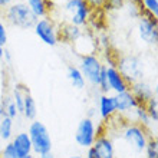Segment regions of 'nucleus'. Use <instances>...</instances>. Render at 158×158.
<instances>
[{
  "label": "nucleus",
  "instance_id": "nucleus-1",
  "mask_svg": "<svg viewBox=\"0 0 158 158\" xmlns=\"http://www.w3.org/2000/svg\"><path fill=\"white\" fill-rule=\"evenodd\" d=\"M53 7H59L62 22L71 23L82 29L86 27L92 15V9L88 6L85 0H60L55 2Z\"/></svg>",
  "mask_w": 158,
  "mask_h": 158
},
{
  "label": "nucleus",
  "instance_id": "nucleus-2",
  "mask_svg": "<svg viewBox=\"0 0 158 158\" xmlns=\"http://www.w3.org/2000/svg\"><path fill=\"white\" fill-rule=\"evenodd\" d=\"M2 16L4 19V23H9L13 27H19V29L23 30L33 29L35 23L38 20L36 16L27 7V4L25 2H20V0H17L10 6L4 7L2 10Z\"/></svg>",
  "mask_w": 158,
  "mask_h": 158
},
{
  "label": "nucleus",
  "instance_id": "nucleus-3",
  "mask_svg": "<svg viewBox=\"0 0 158 158\" xmlns=\"http://www.w3.org/2000/svg\"><path fill=\"white\" fill-rule=\"evenodd\" d=\"M121 137L127 142V145L135 152H144L147 144L150 141V129L145 127L134 122V121H127L124 127L121 128Z\"/></svg>",
  "mask_w": 158,
  "mask_h": 158
},
{
  "label": "nucleus",
  "instance_id": "nucleus-4",
  "mask_svg": "<svg viewBox=\"0 0 158 158\" xmlns=\"http://www.w3.org/2000/svg\"><path fill=\"white\" fill-rule=\"evenodd\" d=\"M76 66L79 68V71L82 72L83 78H85V82L92 85V86L98 88L101 72H102V69L105 66L101 55H98L96 52L79 55V62Z\"/></svg>",
  "mask_w": 158,
  "mask_h": 158
},
{
  "label": "nucleus",
  "instance_id": "nucleus-5",
  "mask_svg": "<svg viewBox=\"0 0 158 158\" xmlns=\"http://www.w3.org/2000/svg\"><path fill=\"white\" fill-rule=\"evenodd\" d=\"M99 134H104V124L101 122H95L94 118H89V117H83L82 119L78 122V127H76V131H75V142L78 144L81 148H91L95 142L96 137Z\"/></svg>",
  "mask_w": 158,
  "mask_h": 158
},
{
  "label": "nucleus",
  "instance_id": "nucleus-6",
  "mask_svg": "<svg viewBox=\"0 0 158 158\" xmlns=\"http://www.w3.org/2000/svg\"><path fill=\"white\" fill-rule=\"evenodd\" d=\"M26 132L30 138L35 155H42L52 151V138H50L49 129L43 122H40L39 119L30 121Z\"/></svg>",
  "mask_w": 158,
  "mask_h": 158
},
{
  "label": "nucleus",
  "instance_id": "nucleus-7",
  "mask_svg": "<svg viewBox=\"0 0 158 158\" xmlns=\"http://www.w3.org/2000/svg\"><path fill=\"white\" fill-rule=\"evenodd\" d=\"M144 63L135 55H124L117 58V69L125 78V81L131 83L141 81L144 78Z\"/></svg>",
  "mask_w": 158,
  "mask_h": 158
},
{
  "label": "nucleus",
  "instance_id": "nucleus-8",
  "mask_svg": "<svg viewBox=\"0 0 158 158\" xmlns=\"http://www.w3.org/2000/svg\"><path fill=\"white\" fill-rule=\"evenodd\" d=\"M35 35L39 38V40L43 42L45 45L55 48L60 42L59 38V26L52 16H46L38 19L33 26Z\"/></svg>",
  "mask_w": 158,
  "mask_h": 158
},
{
  "label": "nucleus",
  "instance_id": "nucleus-9",
  "mask_svg": "<svg viewBox=\"0 0 158 158\" xmlns=\"http://www.w3.org/2000/svg\"><path fill=\"white\" fill-rule=\"evenodd\" d=\"M138 36L147 45H155L158 40L157 17H152L145 12H141L138 20Z\"/></svg>",
  "mask_w": 158,
  "mask_h": 158
},
{
  "label": "nucleus",
  "instance_id": "nucleus-10",
  "mask_svg": "<svg viewBox=\"0 0 158 158\" xmlns=\"http://www.w3.org/2000/svg\"><path fill=\"white\" fill-rule=\"evenodd\" d=\"M115 104H117V112L119 117H127L128 118L131 115L134 109L137 108L139 102L137 101V98L132 95L131 91H125L121 94H115Z\"/></svg>",
  "mask_w": 158,
  "mask_h": 158
},
{
  "label": "nucleus",
  "instance_id": "nucleus-11",
  "mask_svg": "<svg viewBox=\"0 0 158 158\" xmlns=\"http://www.w3.org/2000/svg\"><path fill=\"white\" fill-rule=\"evenodd\" d=\"M91 148L96 158H115V145L106 132L99 134Z\"/></svg>",
  "mask_w": 158,
  "mask_h": 158
},
{
  "label": "nucleus",
  "instance_id": "nucleus-12",
  "mask_svg": "<svg viewBox=\"0 0 158 158\" xmlns=\"http://www.w3.org/2000/svg\"><path fill=\"white\" fill-rule=\"evenodd\" d=\"M10 142L15 147V151L17 154V158H35L33 148H32V142L26 131L15 134L10 139Z\"/></svg>",
  "mask_w": 158,
  "mask_h": 158
},
{
  "label": "nucleus",
  "instance_id": "nucleus-13",
  "mask_svg": "<svg viewBox=\"0 0 158 158\" xmlns=\"http://www.w3.org/2000/svg\"><path fill=\"white\" fill-rule=\"evenodd\" d=\"M98 114L99 118L104 122L112 121L118 115L117 104H115V96L111 94H101L98 99Z\"/></svg>",
  "mask_w": 158,
  "mask_h": 158
},
{
  "label": "nucleus",
  "instance_id": "nucleus-14",
  "mask_svg": "<svg viewBox=\"0 0 158 158\" xmlns=\"http://www.w3.org/2000/svg\"><path fill=\"white\" fill-rule=\"evenodd\" d=\"M105 68H106V81H108L109 92H114V95H115V94L129 91V83L119 73L117 66H105Z\"/></svg>",
  "mask_w": 158,
  "mask_h": 158
},
{
  "label": "nucleus",
  "instance_id": "nucleus-15",
  "mask_svg": "<svg viewBox=\"0 0 158 158\" xmlns=\"http://www.w3.org/2000/svg\"><path fill=\"white\" fill-rule=\"evenodd\" d=\"M129 91L132 92V95L137 98V101L139 104H145L150 98L155 96V92L152 89V86L148 82H145L144 79L131 83L129 85Z\"/></svg>",
  "mask_w": 158,
  "mask_h": 158
},
{
  "label": "nucleus",
  "instance_id": "nucleus-16",
  "mask_svg": "<svg viewBox=\"0 0 158 158\" xmlns=\"http://www.w3.org/2000/svg\"><path fill=\"white\" fill-rule=\"evenodd\" d=\"M58 26H59V38H60V40H65L68 43H76L83 35V32H85L82 27L73 26L71 23H66V22H62Z\"/></svg>",
  "mask_w": 158,
  "mask_h": 158
},
{
  "label": "nucleus",
  "instance_id": "nucleus-17",
  "mask_svg": "<svg viewBox=\"0 0 158 158\" xmlns=\"http://www.w3.org/2000/svg\"><path fill=\"white\" fill-rule=\"evenodd\" d=\"M25 3L30 9V12L36 16V19L50 16V13L53 10V3H48L45 0H26Z\"/></svg>",
  "mask_w": 158,
  "mask_h": 158
},
{
  "label": "nucleus",
  "instance_id": "nucleus-18",
  "mask_svg": "<svg viewBox=\"0 0 158 158\" xmlns=\"http://www.w3.org/2000/svg\"><path fill=\"white\" fill-rule=\"evenodd\" d=\"M66 76H68V81L71 82V85L75 88L76 91H82V89H85L86 82H85V78H83L82 72L79 71V68L76 66V65H68Z\"/></svg>",
  "mask_w": 158,
  "mask_h": 158
},
{
  "label": "nucleus",
  "instance_id": "nucleus-19",
  "mask_svg": "<svg viewBox=\"0 0 158 158\" xmlns=\"http://www.w3.org/2000/svg\"><path fill=\"white\" fill-rule=\"evenodd\" d=\"M22 115H23V118L27 119V121L36 119V115H38V105H36V101H35L33 95L30 94V91H27L26 92V95H25Z\"/></svg>",
  "mask_w": 158,
  "mask_h": 158
},
{
  "label": "nucleus",
  "instance_id": "nucleus-20",
  "mask_svg": "<svg viewBox=\"0 0 158 158\" xmlns=\"http://www.w3.org/2000/svg\"><path fill=\"white\" fill-rule=\"evenodd\" d=\"M13 129H15V121L10 119L9 117L0 118V139L2 141L9 142L12 139V137L15 135Z\"/></svg>",
  "mask_w": 158,
  "mask_h": 158
},
{
  "label": "nucleus",
  "instance_id": "nucleus-21",
  "mask_svg": "<svg viewBox=\"0 0 158 158\" xmlns=\"http://www.w3.org/2000/svg\"><path fill=\"white\" fill-rule=\"evenodd\" d=\"M2 117H9L10 119H16L19 117V111H17L16 105L13 102L12 98H6L3 99L2 105H0V118Z\"/></svg>",
  "mask_w": 158,
  "mask_h": 158
},
{
  "label": "nucleus",
  "instance_id": "nucleus-22",
  "mask_svg": "<svg viewBox=\"0 0 158 158\" xmlns=\"http://www.w3.org/2000/svg\"><path fill=\"white\" fill-rule=\"evenodd\" d=\"M132 114H134V122H137V124L145 127L147 129L151 128L152 122H151L150 117H148V114H147V111H145V108H144V105L142 104L138 105L137 108L132 111Z\"/></svg>",
  "mask_w": 158,
  "mask_h": 158
},
{
  "label": "nucleus",
  "instance_id": "nucleus-23",
  "mask_svg": "<svg viewBox=\"0 0 158 158\" xmlns=\"http://www.w3.org/2000/svg\"><path fill=\"white\" fill-rule=\"evenodd\" d=\"M142 105H144V108H145V111H147V114H148V117H150L151 122L155 125L157 124V121H158V99H157V96L150 98L145 104H142Z\"/></svg>",
  "mask_w": 158,
  "mask_h": 158
},
{
  "label": "nucleus",
  "instance_id": "nucleus-24",
  "mask_svg": "<svg viewBox=\"0 0 158 158\" xmlns=\"http://www.w3.org/2000/svg\"><path fill=\"white\" fill-rule=\"evenodd\" d=\"M142 12L148 13L152 17L158 16V0H138Z\"/></svg>",
  "mask_w": 158,
  "mask_h": 158
},
{
  "label": "nucleus",
  "instance_id": "nucleus-25",
  "mask_svg": "<svg viewBox=\"0 0 158 158\" xmlns=\"http://www.w3.org/2000/svg\"><path fill=\"white\" fill-rule=\"evenodd\" d=\"M144 152H145L147 158H158V141H157V138H150V141L147 144Z\"/></svg>",
  "mask_w": 158,
  "mask_h": 158
},
{
  "label": "nucleus",
  "instance_id": "nucleus-26",
  "mask_svg": "<svg viewBox=\"0 0 158 158\" xmlns=\"http://www.w3.org/2000/svg\"><path fill=\"white\" fill-rule=\"evenodd\" d=\"M125 2L127 0H105V4L102 10H105V12H115V10L124 9Z\"/></svg>",
  "mask_w": 158,
  "mask_h": 158
},
{
  "label": "nucleus",
  "instance_id": "nucleus-27",
  "mask_svg": "<svg viewBox=\"0 0 158 158\" xmlns=\"http://www.w3.org/2000/svg\"><path fill=\"white\" fill-rule=\"evenodd\" d=\"M0 158H17V154L16 151H15V147L10 141L6 142L0 151Z\"/></svg>",
  "mask_w": 158,
  "mask_h": 158
},
{
  "label": "nucleus",
  "instance_id": "nucleus-28",
  "mask_svg": "<svg viewBox=\"0 0 158 158\" xmlns=\"http://www.w3.org/2000/svg\"><path fill=\"white\" fill-rule=\"evenodd\" d=\"M0 43L3 46H6L7 43V27H6V23L3 22L2 16H0Z\"/></svg>",
  "mask_w": 158,
  "mask_h": 158
},
{
  "label": "nucleus",
  "instance_id": "nucleus-29",
  "mask_svg": "<svg viewBox=\"0 0 158 158\" xmlns=\"http://www.w3.org/2000/svg\"><path fill=\"white\" fill-rule=\"evenodd\" d=\"M88 3V6L96 12V10H102L104 9V4H105V0H85Z\"/></svg>",
  "mask_w": 158,
  "mask_h": 158
},
{
  "label": "nucleus",
  "instance_id": "nucleus-30",
  "mask_svg": "<svg viewBox=\"0 0 158 158\" xmlns=\"http://www.w3.org/2000/svg\"><path fill=\"white\" fill-rule=\"evenodd\" d=\"M15 2H17V0H0V10H3L4 7L10 6V4L15 3Z\"/></svg>",
  "mask_w": 158,
  "mask_h": 158
},
{
  "label": "nucleus",
  "instance_id": "nucleus-31",
  "mask_svg": "<svg viewBox=\"0 0 158 158\" xmlns=\"http://www.w3.org/2000/svg\"><path fill=\"white\" fill-rule=\"evenodd\" d=\"M85 158H96V155H95V152L92 151V148H88L86 150V154L83 155Z\"/></svg>",
  "mask_w": 158,
  "mask_h": 158
},
{
  "label": "nucleus",
  "instance_id": "nucleus-32",
  "mask_svg": "<svg viewBox=\"0 0 158 158\" xmlns=\"http://www.w3.org/2000/svg\"><path fill=\"white\" fill-rule=\"evenodd\" d=\"M38 157L39 158H56L52 151H49V152H45V154H42V155H38Z\"/></svg>",
  "mask_w": 158,
  "mask_h": 158
},
{
  "label": "nucleus",
  "instance_id": "nucleus-33",
  "mask_svg": "<svg viewBox=\"0 0 158 158\" xmlns=\"http://www.w3.org/2000/svg\"><path fill=\"white\" fill-rule=\"evenodd\" d=\"M3 55H4V46L0 43V60L3 59Z\"/></svg>",
  "mask_w": 158,
  "mask_h": 158
},
{
  "label": "nucleus",
  "instance_id": "nucleus-34",
  "mask_svg": "<svg viewBox=\"0 0 158 158\" xmlns=\"http://www.w3.org/2000/svg\"><path fill=\"white\" fill-rule=\"evenodd\" d=\"M68 158H85V157H83V155L76 154V155H71V157H68Z\"/></svg>",
  "mask_w": 158,
  "mask_h": 158
},
{
  "label": "nucleus",
  "instance_id": "nucleus-35",
  "mask_svg": "<svg viewBox=\"0 0 158 158\" xmlns=\"http://www.w3.org/2000/svg\"><path fill=\"white\" fill-rule=\"evenodd\" d=\"M45 2H48V3H55V0H45Z\"/></svg>",
  "mask_w": 158,
  "mask_h": 158
},
{
  "label": "nucleus",
  "instance_id": "nucleus-36",
  "mask_svg": "<svg viewBox=\"0 0 158 158\" xmlns=\"http://www.w3.org/2000/svg\"><path fill=\"white\" fill-rule=\"evenodd\" d=\"M0 16H2V10H0Z\"/></svg>",
  "mask_w": 158,
  "mask_h": 158
}]
</instances>
